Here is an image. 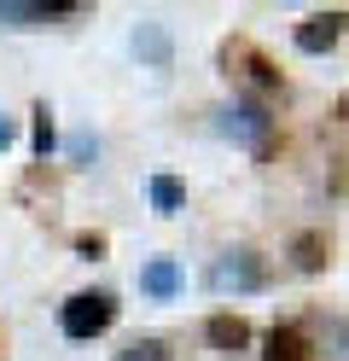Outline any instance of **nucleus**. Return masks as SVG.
I'll return each mask as SVG.
<instances>
[{
    "label": "nucleus",
    "instance_id": "nucleus-14",
    "mask_svg": "<svg viewBox=\"0 0 349 361\" xmlns=\"http://www.w3.org/2000/svg\"><path fill=\"white\" fill-rule=\"evenodd\" d=\"M47 152H53V111L35 105V157H47Z\"/></svg>",
    "mask_w": 349,
    "mask_h": 361
},
{
    "label": "nucleus",
    "instance_id": "nucleus-7",
    "mask_svg": "<svg viewBox=\"0 0 349 361\" xmlns=\"http://www.w3.org/2000/svg\"><path fill=\"white\" fill-rule=\"evenodd\" d=\"M204 338H209V350H221V355H239V350L250 344V326L239 321V314H209Z\"/></svg>",
    "mask_w": 349,
    "mask_h": 361
},
{
    "label": "nucleus",
    "instance_id": "nucleus-5",
    "mask_svg": "<svg viewBox=\"0 0 349 361\" xmlns=\"http://www.w3.org/2000/svg\"><path fill=\"white\" fill-rule=\"evenodd\" d=\"M82 0H47V6H30V0H0V24L12 30H35V24H53V18H76Z\"/></svg>",
    "mask_w": 349,
    "mask_h": 361
},
{
    "label": "nucleus",
    "instance_id": "nucleus-3",
    "mask_svg": "<svg viewBox=\"0 0 349 361\" xmlns=\"http://www.w3.org/2000/svg\"><path fill=\"white\" fill-rule=\"evenodd\" d=\"M116 321V303L105 298V291H76L64 309H59V326L64 338H99L105 326Z\"/></svg>",
    "mask_w": 349,
    "mask_h": 361
},
{
    "label": "nucleus",
    "instance_id": "nucleus-15",
    "mask_svg": "<svg viewBox=\"0 0 349 361\" xmlns=\"http://www.w3.org/2000/svg\"><path fill=\"white\" fill-rule=\"evenodd\" d=\"M76 251H82V257H99V251H105V239H99V233H82V239H76Z\"/></svg>",
    "mask_w": 349,
    "mask_h": 361
},
{
    "label": "nucleus",
    "instance_id": "nucleus-12",
    "mask_svg": "<svg viewBox=\"0 0 349 361\" xmlns=\"http://www.w3.org/2000/svg\"><path fill=\"white\" fill-rule=\"evenodd\" d=\"M152 204H157L163 216H175V210L186 204V187H180L175 175H157V180H152Z\"/></svg>",
    "mask_w": 349,
    "mask_h": 361
},
{
    "label": "nucleus",
    "instance_id": "nucleus-11",
    "mask_svg": "<svg viewBox=\"0 0 349 361\" xmlns=\"http://www.w3.org/2000/svg\"><path fill=\"white\" fill-rule=\"evenodd\" d=\"M140 286H146L152 298H175L180 274H175V262H169V257H157V262H146V274H140Z\"/></svg>",
    "mask_w": 349,
    "mask_h": 361
},
{
    "label": "nucleus",
    "instance_id": "nucleus-2",
    "mask_svg": "<svg viewBox=\"0 0 349 361\" xmlns=\"http://www.w3.org/2000/svg\"><path fill=\"white\" fill-rule=\"evenodd\" d=\"M221 128H227L239 146H250L256 157H268V152H274V117H268V105H262V99H233V105L221 111Z\"/></svg>",
    "mask_w": 349,
    "mask_h": 361
},
{
    "label": "nucleus",
    "instance_id": "nucleus-9",
    "mask_svg": "<svg viewBox=\"0 0 349 361\" xmlns=\"http://www.w3.org/2000/svg\"><path fill=\"white\" fill-rule=\"evenodd\" d=\"M326 251H332V245H326V233H297L291 262L302 268V274H320V268H326Z\"/></svg>",
    "mask_w": 349,
    "mask_h": 361
},
{
    "label": "nucleus",
    "instance_id": "nucleus-1",
    "mask_svg": "<svg viewBox=\"0 0 349 361\" xmlns=\"http://www.w3.org/2000/svg\"><path fill=\"white\" fill-rule=\"evenodd\" d=\"M221 64H227V76H239V82L250 87L245 99H256V94H279V82H286V76H279V64H274L262 47H256L250 35H233L227 47H221Z\"/></svg>",
    "mask_w": 349,
    "mask_h": 361
},
{
    "label": "nucleus",
    "instance_id": "nucleus-10",
    "mask_svg": "<svg viewBox=\"0 0 349 361\" xmlns=\"http://www.w3.org/2000/svg\"><path fill=\"white\" fill-rule=\"evenodd\" d=\"M134 53L152 59L157 71H163V64H169V35H163V24H140V30H134Z\"/></svg>",
    "mask_w": 349,
    "mask_h": 361
},
{
    "label": "nucleus",
    "instance_id": "nucleus-13",
    "mask_svg": "<svg viewBox=\"0 0 349 361\" xmlns=\"http://www.w3.org/2000/svg\"><path fill=\"white\" fill-rule=\"evenodd\" d=\"M116 361H169V350H163L157 338H140V344H128V350L116 355Z\"/></svg>",
    "mask_w": 349,
    "mask_h": 361
},
{
    "label": "nucleus",
    "instance_id": "nucleus-8",
    "mask_svg": "<svg viewBox=\"0 0 349 361\" xmlns=\"http://www.w3.org/2000/svg\"><path fill=\"white\" fill-rule=\"evenodd\" d=\"M262 361H309V344H302V332H297V326H274Z\"/></svg>",
    "mask_w": 349,
    "mask_h": 361
},
{
    "label": "nucleus",
    "instance_id": "nucleus-6",
    "mask_svg": "<svg viewBox=\"0 0 349 361\" xmlns=\"http://www.w3.org/2000/svg\"><path fill=\"white\" fill-rule=\"evenodd\" d=\"M343 24H349V12H314V18H302L297 24V47L302 53H326V47H338V35H343Z\"/></svg>",
    "mask_w": 349,
    "mask_h": 361
},
{
    "label": "nucleus",
    "instance_id": "nucleus-16",
    "mask_svg": "<svg viewBox=\"0 0 349 361\" xmlns=\"http://www.w3.org/2000/svg\"><path fill=\"white\" fill-rule=\"evenodd\" d=\"M6 140H12V123H6V117H0V146H6Z\"/></svg>",
    "mask_w": 349,
    "mask_h": 361
},
{
    "label": "nucleus",
    "instance_id": "nucleus-4",
    "mask_svg": "<svg viewBox=\"0 0 349 361\" xmlns=\"http://www.w3.org/2000/svg\"><path fill=\"white\" fill-rule=\"evenodd\" d=\"M216 286H233V291H262L268 286V262L256 251H227L216 262Z\"/></svg>",
    "mask_w": 349,
    "mask_h": 361
}]
</instances>
